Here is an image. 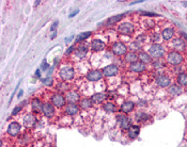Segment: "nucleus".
Returning a JSON list of instances; mask_svg holds the SVG:
<instances>
[{
  "instance_id": "30",
  "label": "nucleus",
  "mask_w": 187,
  "mask_h": 147,
  "mask_svg": "<svg viewBox=\"0 0 187 147\" xmlns=\"http://www.w3.org/2000/svg\"><path fill=\"white\" fill-rule=\"evenodd\" d=\"M124 14H120V15H116V16H112V17H110V18H108V20H107V25H113V24H116V22H120L121 19H122L123 17H124Z\"/></svg>"
},
{
  "instance_id": "31",
  "label": "nucleus",
  "mask_w": 187,
  "mask_h": 147,
  "mask_svg": "<svg viewBox=\"0 0 187 147\" xmlns=\"http://www.w3.org/2000/svg\"><path fill=\"white\" fill-rule=\"evenodd\" d=\"M92 35V32L90 31H87V32H83V33H80L79 35H77L76 37V43H78V42H81V41H85V39H87L89 36Z\"/></svg>"
},
{
  "instance_id": "23",
  "label": "nucleus",
  "mask_w": 187,
  "mask_h": 147,
  "mask_svg": "<svg viewBox=\"0 0 187 147\" xmlns=\"http://www.w3.org/2000/svg\"><path fill=\"white\" fill-rule=\"evenodd\" d=\"M138 59L140 62H142L143 64H148V63H152V58L148 52H144V51H140L138 53Z\"/></svg>"
},
{
  "instance_id": "22",
  "label": "nucleus",
  "mask_w": 187,
  "mask_h": 147,
  "mask_svg": "<svg viewBox=\"0 0 187 147\" xmlns=\"http://www.w3.org/2000/svg\"><path fill=\"white\" fill-rule=\"evenodd\" d=\"M174 36V29L173 28H166L162 32V37L164 41H170Z\"/></svg>"
},
{
  "instance_id": "45",
  "label": "nucleus",
  "mask_w": 187,
  "mask_h": 147,
  "mask_svg": "<svg viewBox=\"0 0 187 147\" xmlns=\"http://www.w3.org/2000/svg\"><path fill=\"white\" fill-rule=\"evenodd\" d=\"M56 35H57V32H53V34H51V39H55V37H56Z\"/></svg>"
},
{
  "instance_id": "2",
  "label": "nucleus",
  "mask_w": 187,
  "mask_h": 147,
  "mask_svg": "<svg viewBox=\"0 0 187 147\" xmlns=\"http://www.w3.org/2000/svg\"><path fill=\"white\" fill-rule=\"evenodd\" d=\"M148 53L151 55L152 59L158 60L165 55L166 51H165V48H164L163 45H160V44H153V45L149 48Z\"/></svg>"
},
{
  "instance_id": "43",
  "label": "nucleus",
  "mask_w": 187,
  "mask_h": 147,
  "mask_svg": "<svg viewBox=\"0 0 187 147\" xmlns=\"http://www.w3.org/2000/svg\"><path fill=\"white\" fill-rule=\"evenodd\" d=\"M73 39H74V36H70L69 39H65V42H66V43H70Z\"/></svg>"
},
{
  "instance_id": "11",
  "label": "nucleus",
  "mask_w": 187,
  "mask_h": 147,
  "mask_svg": "<svg viewBox=\"0 0 187 147\" xmlns=\"http://www.w3.org/2000/svg\"><path fill=\"white\" fill-rule=\"evenodd\" d=\"M42 113L44 114V116H46V117L50 118V117H53V115H55V106H53V104H50V102H46V104H44L43 106V110H42Z\"/></svg>"
},
{
  "instance_id": "39",
  "label": "nucleus",
  "mask_w": 187,
  "mask_h": 147,
  "mask_svg": "<svg viewBox=\"0 0 187 147\" xmlns=\"http://www.w3.org/2000/svg\"><path fill=\"white\" fill-rule=\"evenodd\" d=\"M59 25V22H55L53 24V26H51V28H50V31H53L55 32L56 31V29H57V26Z\"/></svg>"
},
{
  "instance_id": "4",
  "label": "nucleus",
  "mask_w": 187,
  "mask_h": 147,
  "mask_svg": "<svg viewBox=\"0 0 187 147\" xmlns=\"http://www.w3.org/2000/svg\"><path fill=\"white\" fill-rule=\"evenodd\" d=\"M51 104L56 108H63L66 104V98H65V96H63L61 93H56L51 97Z\"/></svg>"
},
{
  "instance_id": "18",
  "label": "nucleus",
  "mask_w": 187,
  "mask_h": 147,
  "mask_svg": "<svg viewBox=\"0 0 187 147\" xmlns=\"http://www.w3.org/2000/svg\"><path fill=\"white\" fill-rule=\"evenodd\" d=\"M135 106H136V104H135L133 101H125L121 104V111H122L124 114H128V113H130V112L134 111Z\"/></svg>"
},
{
  "instance_id": "25",
  "label": "nucleus",
  "mask_w": 187,
  "mask_h": 147,
  "mask_svg": "<svg viewBox=\"0 0 187 147\" xmlns=\"http://www.w3.org/2000/svg\"><path fill=\"white\" fill-rule=\"evenodd\" d=\"M105 98H106V95H105V94H103V93H97V94L93 95L90 99H91V101H92V104H102V102L104 101Z\"/></svg>"
},
{
  "instance_id": "6",
  "label": "nucleus",
  "mask_w": 187,
  "mask_h": 147,
  "mask_svg": "<svg viewBox=\"0 0 187 147\" xmlns=\"http://www.w3.org/2000/svg\"><path fill=\"white\" fill-rule=\"evenodd\" d=\"M156 84L159 88H169L171 85V78L167 75L163 74L156 77Z\"/></svg>"
},
{
  "instance_id": "1",
  "label": "nucleus",
  "mask_w": 187,
  "mask_h": 147,
  "mask_svg": "<svg viewBox=\"0 0 187 147\" xmlns=\"http://www.w3.org/2000/svg\"><path fill=\"white\" fill-rule=\"evenodd\" d=\"M184 61V57L180 51L173 50L167 53V62L172 66H179Z\"/></svg>"
},
{
  "instance_id": "3",
  "label": "nucleus",
  "mask_w": 187,
  "mask_h": 147,
  "mask_svg": "<svg viewBox=\"0 0 187 147\" xmlns=\"http://www.w3.org/2000/svg\"><path fill=\"white\" fill-rule=\"evenodd\" d=\"M111 51L114 55H118V57H122L127 53V46L124 45L121 42H116V43L112 45Z\"/></svg>"
},
{
  "instance_id": "12",
  "label": "nucleus",
  "mask_w": 187,
  "mask_h": 147,
  "mask_svg": "<svg viewBox=\"0 0 187 147\" xmlns=\"http://www.w3.org/2000/svg\"><path fill=\"white\" fill-rule=\"evenodd\" d=\"M146 69H147L146 64H143V63L140 61L132 63V64L130 65V71H133V73H142V71H144Z\"/></svg>"
},
{
  "instance_id": "44",
  "label": "nucleus",
  "mask_w": 187,
  "mask_h": 147,
  "mask_svg": "<svg viewBox=\"0 0 187 147\" xmlns=\"http://www.w3.org/2000/svg\"><path fill=\"white\" fill-rule=\"evenodd\" d=\"M78 12H79V11H78V10H76V11H75V12H73V13L71 14V15H70V17H73V16H75V15H76V14H78Z\"/></svg>"
},
{
  "instance_id": "48",
  "label": "nucleus",
  "mask_w": 187,
  "mask_h": 147,
  "mask_svg": "<svg viewBox=\"0 0 187 147\" xmlns=\"http://www.w3.org/2000/svg\"><path fill=\"white\" fill-rule=\"evenodd\" d=\"M40 2H41V1H39V0H37V1H36V6H37V4H39Z\"/></svg>"
},
{
  "instance_id": "10",
  "label": "nucleus",
  "mask_w": 187,
  "mask_h": 147,
  "mask_svg": "<svg viewBox=\"0 0 187 147\" xmlns=\"http://www.w3.org/2000/svg\"><path fill=\"white\" fill-rule=\"evenodd\" d=\"M103 76H104V75H103V71H99V69H92V71H90L87 74L86 78H87L89 81H93V82H95V81L100 80V79L103 78Z\"/></svg>"
},
{
  "instance_id": "7",
  "label": "nucleus",
  "mask_w": 187,
  "mask_h": 147,
  "mask_svg": "<svg viewBox=\"0 0 187 147\" xmlns=\"http://www.w3.org/2000/svg\"><path fill=\"white\" fill-rule=\"evenodd\" d=\"M118 122L120 125V128L123 131H127L132 126V120L126 115H118Z\"/></svg>"
},
{
  "instance_id": "34",
  "label": "nucleus",
  "mask_w": 187,
  "mask_h": 147,
  "mask_svg": "<svg viewBox=\"0 0 187 147\" xmlns=\"http://www.w3.org/2000/svg\"><path fill=\"white\" fill-rule=\"evenodd\" d=\"M42 83H43L45 86H51L53 84V77H49V76L45 77V78L42 79Z\"/></svg>"
},
{
  "instance_id": "36",
  "label": "nucleus",
  "mask_w": 187,
  "mask_h": 147,
  "mask_svg": "<svg viewBox=\"0 0 187 147\" xmlns=\"http://www.w3.org/2000/svg\"><path fill=\"white\" fill-rule=\"evenodd\" d=\"M57 90H61V91H64V90H67V84L66 82H60L57 84Z\"/></svg>"
},
{
  "instance_id": "5",
  "label": "nucleus",
  "mask_w": 187,
  "mask_h": 147,
  "mask_svg": "<svg viewBox=\"0 0 187 147\" xmlns=\"http://www.w3.org/2000/svg\"><path fill=\"white\" fill-rule=\"evenodd\" d=\"M59 75H60V78H61L64 82H66V81L74 79L75 71L73 68H71V67H63V68H61V71H60Z\"/></svg>"
},
{
  "instance_id": "13",
  "label": "nucleus",
  "mask_w": 187,
  "mask_h": 147,
  "mask_svg": "<svg viewBox=\"0 0 187 147\" xmlns=\"http://www.w3.org/2000/svg\"><path fill=\"white\" fill-rule=\"evenodd\" d=\"M65 98H66V101H69V104H76L77 101L80 100V95L76 91H70L66 93Z\"/></svg>"
},
{
  "instance_id": "8",
  "label": "nucleus",
  "mask_w": 187,
  "mask_h": 147,
  "mask_svg": "<svg viewBox=\"0 0 187 147\" xmlns=\"http://www.w3.org/2000/svg\"><path fill=\"white\" fill-rule=\"evenodd\" d=\"M119 73V67L114 64H109L103 68V75L105 77H113Z\"/></svg>"
},
{
  "instance_id": "46",
  "label": "nucleus",
  "mask_w": 187,
  "mask_h": 147,
  "mask_svg": "<svg viewBox=\"0 0 187 147\" xmlns=\"http://www.w3.org/2000/svg\"><path fill=\"white\" fill-rule=\"evenodd\" d=\"M23 93H24V92H23V91H19V93H18L17 97H18V98H20V97H22V96H23Z\"/></svg>"
},
{
  "instance_id": "15",
  "label": "nucleus",
  "mask_w": 187,
  "mask_h": 147,
  "mask_svg": "<svg viewBox=\"0 0 187 147\" xmlns=\"http://www.w3.org/2000/svg\"><path fill=\"white\" fill-rule=\"evenodd\" d=\"M36 124V117L34 114L29 113L24 117V125L26 126V127L31 128V127H33Z\"/></svg>"
},
{
  "instance_id": "32",
  "label": "nucleus",
  "mask_w": 187,
  "mask_h": 147,
  "mask_svg": "<svg viewBox=\"0 0 187 147\" xmlns=\"http://www.w3.org/2000/svg\"><path fill=\"white\" fill-rule=\"evenodd\" d=\"M136 118H137L138 122L144 123V122H147V120H148L149 118H150V115H149V114H147V113H143V112H139V113L137 114Z\"/></svg>"
},
{
  "instance_id": "35",
  "label": "nucleus",
  "mask_w": 187,
  "mask_h": 147,
  "mask_svg": "<svg viewBox=\"0 0 187 147\" xmlns=\"http://www.w3.org/2000/svg\"><path fill=\"white\" fill-rule=\"evenodd\" d=\"M153 67L156 69V71H159V69H162L164 67V63L162 61H159V60H157V61H155L153 63Z\"/></svg>"
},
{
  "instance_id": "40",
  "label": "nucleus",
  "mask_w": 187,
  "mask_h": 147,
  "mask_svg": "<svg viewBox=\"0 0 187 147\" xmlns=\"http://www.w3.org/2000/svg\"><path fill=\"white\" fill-rule=\"evenodd\" d=\"M74 50H75V46H71V47H70L69 49H66L65 53H66V55H71V53L73 52Z\"/></svg>"
},
{
  "instance_id": "17",
  "label": "nucleus",
  "mask_w": 187,
  "mask_h": 147,
  "mask_svg": "<svg viewBox=\"0 0 187 147\" xmlns=\"http://www.w3.org/2000/svg\"><path fill=\"white\" fill-rule=\"evenodd\" d=\"M79 111V106L76 104H69L65 106V109H64V112L67 114V115H76Z\"/></svg>"
},
{
  "instance_id": "37",
  "label": "nucleus",
  "mask_w": 187,
  "mask_h": 147,
  "mask_svg": "<svg viewBox=\"0 0 187 147\" xmlns=\"http://www.w3.org/2000/svg\"><path fill=\"white\" fill-rule=\"evenodd\" d=\"M23 104H26V101L22 102V104H20V106H17L15 109H14L13 112H12V115H16V114H18V112L22 111V109H23Z\"/></svg>"
},
{
  "instance_id": "33",
  "label": "nucleus",
  "mask_w": 187,
  "mask_h": 147,
  "mask_svg": "<svg viewBox=\"0 0 187 147\" xmlns=\"http://www.w3.org/2000/svg\"><path fill=\"white\" fill-rule=\"evenodd\" d=\"M172 45H173L174 48H182L185 46V43H184V41L182 39H173V42H172Z\"/></svg>"
},
{
  "instance_id": "14",
  "label": "nucleus",
  "mask_w": 187,
  "mask_h": 147,
  "mask_svg": "<svg viewBox=\"0 0 187 147\" xmlns=\"http://www.w3.org/2000/svg\"><path fill=\"white\" fill-rule=\"evenodd\" d=\"M20 132V125L17 122H13L9 125L8 127V133L11 137H16Z\"/></svg>"
},
{
  "instance_id": "24",
  "label": "nucleus",
  "mask_w": 187,
  "mask_h": 147,
  "mask_svg": "<svg viewBox=\"0 0 187 147\" xmlns=\"http://www.w3.org/2000/svg\"><path fill=\"white\" fill-rule=\"evenodd\" d=\"M88 45L85 43H81L77 46V55L79 58H83L88 53Z\"/></svg>"
},
{
  "instance_id": "26",
  "label": "nucleus",
  "mask_w": 187,
  "mask_h": 147,
  "mask_svg": "<svg viewBox=\"0 0 187 147\" xmlns=\"http://www.w3.org/2000/svg\"><path fill=\"white\" fill-rule=\"evenodd\" d=\"M176 84L187 86V73H180L176 76Z\"/></svg>"
},
{
  "instance_id": "9",
  "label": "nucleus",
  "mask_w": 187,
  "mask_h": 147,
  "mask_svg": "<svg viewBox=\"0 0 187 147\" xmlns=\"http://www.w3.org/2000/svg\"><path fill=\"white\" fill-rule=\"evenodd\" d=\"M134 29H135L134 26H133V24H130V22H123V24L119 25L118 27V31L122 34H125V35L132 34L134 32Z\"/></svg>"
},
{
  "instance_id": "21",
  "label": "nucleus",
  "mask_w": 187,
  "mask_h": 147,
  "mask_svg": "<svg viewBox=\"0 0 187 147\" xmlns=\"http://www.w3.org/2000/svg\"><path fill=\"white\" fill-rule=\"evenodd\" d=\"M91 48L93 51L97 52V51H102L105 48V43L100 39H93L91 43Z\"/></svg>"
},
{
  "instance_id": "29",
  "label": "nucleus",
  "mask_w": 187,
  "mask_h": 147,
  "mask_svg": "<svg viewBox=\"0 0 187 147\" xmlns=\"http://www.w3.org/2000/svg\"><path fill=\"white\" fill-rule=\"evenodd\" d=\"M103 109L106 113H114L116 112V106L112 102H106L103 106Z\"/></svg>"
},
{
  "instance_id": "16",
  "label": "nucleus",
  "mask_w": 187,
  "mask_h": 147,
  "mask_svg": "<svg viewBox=\"0 0 187 147\" xmlns=\"http://www.w3.org/2000/svg\"><path fill=\"white\" fill-rule=\"evenodd\" d=\"M140 133V127L138 125H132L127 130V137L130 140H135Z\"/></svg>"
},
{
  "instance_id": "27",
  "label": "nucleus",
  "mask_w": 187,
  "mask_h": 147,
  "mask_svg": "<svg viewBox=\"0 0 187 147\" xmlns=\"http://www.w3.org/2000/svg\"><path fill=\"white\" fill-rule=\"evenodd\" d=\"M138 60V55L135 52H127L125 55V61L127 63H130V64H132V63H135L137 62Z\"/></svg>"
},
{
  "instance_id": "42",
  "label": "nucleus",
  "mask_w": 187,
  "mask_h": 147,
  "mask_svg": "<svg viewBox=\"0 0 187 147\" xmlns=\"http://www.w3.org/2000/svg\"><path fill=\"white\" fill-rule=\"evenodd\" d=\"M36 77H39V78H41V71H40V69H37V71H36Z\"/></svg>"
},
{
  "instance_id": "19",
  "label": "nucleus",
  "mask_w": 187,
  "mask_h": 147,
  "mask_svg": "<svg viewBox=\"0 0 187 147\" xmlns=\"http://www.w3.org/2000/svg\"><path fill=\"white\" fill-rule=\"evenodd\" d=\"M43 106H44V104H42V101L39 99V98L32 99L31 107H32V110H33L34 113H41L42 110H43Z\"/></svg>"
},
{
  "instance_id": "41",
  "label": "nucleus",
  "mask_w": 187,
  "mask_h": 147,
  "mask_svg": "<svg viewBox=\"0 0 187 147\" xmlns=\"http://www.w3.org/2000/svg\"><path fill=\"white\" fill-rule=\"evenodd\" d=\"M143 15H148V16H157L155 13H148V12H142Z\"/></svg>"
},
{
  "instance_id": "38",
  "label": "nucleus",
  "mask_w": 187,
  "mask_h": 147,
  "mask_svg": "<svg viewBox=\"0 0 187 147\" xmlns=\"http://www.w3.org/2000/svg\"><path fill=\"white\" fill-rule=\"evenodd\" d=\"M48 67H49V65L47 64V62H46V61H44L43 64L41 65V68H42V71H45L46 69L48 68Z\"/></svg>"
},
{
  "instance_id": "47",
  "label": "nucleus",
  "mask_w": 187,
  "mask_h": 147,
  "mask_svg": "<svg viewBox=\"0 0 187 147\" xmlns=\"http://www.w3.org/2000/svg\"><path fill=\"white\" fill-rule=\"evenodd\" d=\"M183 4H184L185 6H187V2H186V1H183Z\"/></svg>"
},
{
  "instance_id": "20",
  "label": "nucleus",
  "mask_w": 187,
  "mask_h": 147,
  "mask_svg": "<svg viewBox=\"0 0 187 147\" xmlns=\"http://www.w3.org/2000/svg\"><path fill=\"white\" fill-rule=\"evenodd\" d=\"M168 92L171 96H179L183 93V88L179 84H173V85H170L169 88H168Z\"/></svg>"
},
{
  "instance_id": "28",
  "label": "nucleus",
  "mask_w": 187,
  "mask_h": 147,
  "mask_svg": "<svg viewBox=\"0 0 187 147\" xmlns=\"http://www.w3.org/2000/svg\"><path fill=\"white\" fill-rule=\"evenodd\" d=\"M92 101H91L90 98H85V99H81L80 100V104H79V107H80L81 109H85V110H87V109H90L91 107H92Z\"/></svg>"
}]
</instances>
